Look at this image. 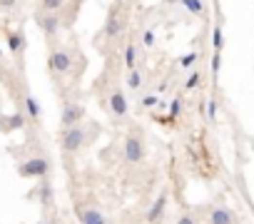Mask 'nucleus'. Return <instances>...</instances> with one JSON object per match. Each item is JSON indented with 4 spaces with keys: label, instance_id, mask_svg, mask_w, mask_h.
<instances>
[{
    "label": "nucleus",
    "instance_id": "f257e3e1",
    "mask_svg": "<svg viewBox=\"0 0 254 224\" xmlns=\"http://www.w3.org/2000/svg\"><path fill=\"white\" fill-rule=\"evenodd\" d=\"M85 142H88V130H85V125H75V127L62 130V137H60L62 152L75 154V152H80L85 147Z\"/></svg>",
    "mask_w": 254,
    "mask_h": 224
},
{
    "label": "nucleus",
    "instance_id": "f03ea898",
    "mask_svg": "<svg viewBox=\"0 0 254 224\" xmlns=\"http://www.w3.org/2000/svg\"><path fill=\"white\" fill-rule=\"evenodd\" d=\"M147 154V147H145V140L140 137L137 132H130L125 137V162L130 165H140Z\"/></svg>",
    "mask_w": 254,
    "mask_h": 224
},
{
    "label": "nucleus",
    "instance_id": "7ed1b4c3",
    "mask_svg": "<svg viewBox=\"0 0 254 224\" xmlns=\"http://www.w3.org/2000/svg\"><path fill=\"white\" fill-rule=\"evenodd\" d=\"M48 172H50V162L45 160V157H30V160H25L23 165L18 167V174L28 177V179H40V177H45Z\"/></svg>",
    "mask_w": 254,
    "mask_h": 224
},
{
    "label": "nucleus",
    "instance_id": "20e7f679",
    "mask_svg": "<svg viewBox=\"0 0 254 224\" xmlns=\"http://www.w3.org/2000/svg\"><path fill=\"white\" fill-rule=\"evenodd\" d=\"M48 65H50V70H53L55 75H68L70 67H73V55H70L65 48H55V50L50 53Z\"/></svg>",
    "mask_w": 254,
    "mask_h": 224
},
{
    "label": "nucleus",
    "instance_id": "39448f33",
    "mask_svg": "<svg viewBox=\"0 0 254 224\" xmlns=\"http://www.w3.org/2000/svg\"><path fill=\"white\" fill-rule=\"evenodd\" d=\"M82 117H85V107L80 102H65L62 115H60V125H62V130H68V127L82 125Z\"/></svg>",
    "mask_w": 254,
    "mask_h": 224
},
{
    "label": "nucleus",
    "instance_id": "423d86ee",
    "mask_svg": "<svg viewBox=\"0 0 254 224\" xmlns=\"http://www.w3.org/2000/svg\"><path fill=\"white\" fill-rule=\"evenodd\" d=\"M108 107H110V112H112L117 120H122L127 112H130V102H127V97H125L122 90H112L110 97H108Z\"/></svg>",
    "mask_w": 254,
    "mask_h": 224
},
{
    "label": "nucleus",
    "instance_id": "0eeeda50",
    "mask_svg": "<svg viewBox=\"0 0 254 224\" xmlns=\"http://www.w3.org/2000/svg\"><path fill=\"white\" fill-rule=\"evenodd\" d=\"M207 222L209 224H235V214H232V209L224 207V205H215L207 212Z\"/></svg>",
    "mask_w": 254,
    "mask_h": 224
},
{
    "label": "nucleus",
    "instance_id": "6e6552de",
    "mask_svg": "<svg viewBox=\"0 0 254 224\" xmlns=\"http://www.w3.org/2000/svg\"><path fill=\"white\" fill-rule=\"evenodd\" d=\"M77 217L82 224H108V219L97 207H77Z\"/></svg>",
    "mask_w": 254,
    "mask_h": 224
},
{
    "label": "nucleus",
    "instance_id": "1a4fd4ad",
    "mask_svg": "<svg viewBox=\"0 0 254 224\" xmlns=\"http://www.w3.org/2000/svg\"><path fill=\"white\" fill-rule=\"evenodd\" d=\"M37 25H40V30L45 33L48 37H53L60 30V18H57V13H45V15L37 18Z\"/></svg>",
    "mask_w": 254,
    "mask_h": 224
},
{
    "label": "nucleus",
    "instance_id": "9d476101",
    "mask_svg": "<svg viewBox=\"0 0 254 224\" xmlns=\"http://www.w3.org/2000/svg\"><path fill=\"white\" fill-rule=\"evenodd\" d=\"M164 207H167V194L162 192V194L152 202L150 212H147V224H157V222L162 219V214H164Z\"/></svg>",
    "mask_w": 254,
    "mask_h": 224
},
{
    "label": "nucleus",
    "instance_id": "9b49d317",
    "mask_svg": "<svg viewBox=\"0 0 254 224\" xmlns=\"http://www.w3.org/2000/svg\"><path fill=\"white\" fill-rule=\"evenodd\" d=\"M122 30H125V20L112 13V15L108 18V25H105V35H108V37H117Z\"/></svg>",
    "mask_w": 254,
    "mask_h": 224
},
{
    "label": "nucleus",
    "instance_id": "f8f14e48",
    "mask_svg": "<svg viewBox=\"0 0 254 224\" xmlns=\"http://www.w3.org/2000/svg\"><path fill=\"white\" fill-rule=\"evenodd\" d=\"M8 48H10V53H23V48H25V37H23V33H8Z\"/></svg>",
    "mask_w": 254,
    "mask_h": 224
},
{
    "label": "nucleus",
    "instance_id": "ddd939ff",
    "mask_svg": "<svg viewBox=\"0 0 254 224\" xmlns=\"http://www.w3.org/2000/svg\"><path fill=\"white\" fill-rule=\"evenodd\" d=\"M180 3L184 5V10L189 15H204V0H180Z\"/></svg>",
    "mask_w": 254,
    "mask_h": 224
},
{
    "label": "nucleus",
    "instance_id": "4468645a",
    "mask_svg": "<svg viewBox=\"0 0 254 224\" xmlns=\"http://www.w3.org/2000/svg\"><path fill=\"white\" fill-rule=\"evenodd\" d=\"M212 48H215V53H222V48H224V30H222V25H217L215 30H212Z\"/></svg>",
    "mask_w": 254,
    "mask_h": 224
},
{
    "label": "nucleus",
    "instance_id": "2eb2a0df",
    "mask_svg": "<svg viewBox=\"0 0 254 224\" xmlns=\"http://www.w3.org/2000/svg\"><path fill=\"white\" fill-rule=\"evenodd\" d=\"M25 110H28V117L30 120H40V105H37V100L33 95L25 97Z\"/></svg>",
    "mask_w": 254,
    "mask_h": 224
},
{
    "label": "nucleus",
    "instance_id": "dca6fc26",
    "mask_svg": "<svg viewBox=\"0 0 254 224\" xmlns=\"http://www.w3.org/2000/svg\"><path fill=\"white\" fill-rule=\"evenodd\" d=\"M127 87H130V90H140L142 87V73L137 70V67H135V70H127Z\"/></svg>",
    "mask_w": 254,
    "mask_h": 224
},
{
    "label": "nucleus",
    "instance_id": "f3484780",
    "mask_svg": "<svg viewBox=\"0 0 254 224\" xmlns=\"http://www.w3.org/2000/svg\"><path fill=\"white\" fill-rule=\"evenodd\" d=\"M125 65H127V70H135V42H130L125 48Z\"/></svg>",
    "mask_w": 254,
    "mask_h": 224
},
{
    "label": "nucleus",
    "instance_id": "a211bd4d",
    "mask_svg": "<svg viewBox=\"0 0 254 224\" xmlns=\"http://www.w3.org/2000/svg\"><path fill=\"white\" fill-rule=\"evenodd\" d=\"M62 5H65V0H42V10L45 13H57Z\"/></svg>",
    "mask_w": 254,
    "mask_h": 224
},
{
    "label": "nucleus",
    "instance_id": "6ab92c4d",
    "mask_svg": "<svg viewBox=\"0 0 254 224\" xmlns=\"http://www.w3.org/2000/svg\"><path fill=\"white\" fill-rule=\"evenodd\" d=\"M200 60V53H187L184 57H180V67H184V70H189L195 62Z\"/></svg>",
    "mask_w": 254,
    "mask_h": 224
},
{
    "label": "nucleus",
    "instance_id": "aec40b11",
    "mask_svg": "<svg viewBox=\"0 0 254 224\" xmlns=\"http://www.w3.org/2000/svg\"><path fill=\"white\" fill-rule=\"evenodd\" d=\"M200 82H202V73H200V70H195L192 75L187 77V82H184V90H195V87H200Z\"/></svg>",
    "mask_w": 254,
    "mask_h": 224
},
{
    "label": "nucleus",
    "instance_id": "412c9836",
    "mask_svg": "<svg viewBox=\"0 0 254 224\" xmlns=\"http://www.w3.org/2000/svg\"><path fill=\"white\" fill-rule=\"evenodd\" d=\"M145 110H152V107H160L162 102H160V97L157 95H147V97H142V102H140Z\"/></svg>",
    "mask_w": 254,
    "mask_h": 224
},
{
    "label": "nucleus",
    "instance_id": "4be33fe9",
    "mask_svg": "<svg viewBox=\"0 0 254 224\" xmlns=\"http://www.w3.org/2000/svg\"><path fill=\"white\" fill-rule=\"evenodd\" d=\"M209 70L215 73V75L222 70V53H215V55H212V60H209Z\"/></svg>",
    "mask_w": 254,
    "mask_h": 224
},
{
    "label": "nucleus",
    "instance_id": "5701e85b",
    "mask_svg": "<svg viewBox=\"0 0 254 224\" xmlns=\"http://www.w3.org/2000/svg\"><path fill=\"white\" fill-rule=\"evenodd\" d=\"M207 120L209 122H217V100H209L207 102Z\"/></svg>",
    "mask_w": 254,
    "mask_h": 224
},
{
    "label": "nucleus",
    "instance_id": "b1692460",
    "mask_svg": "<svg viewBox=\"0 0 254 224\" xmlns=\"http://www.w3.org/2000/svg\"><path fill=\"white\" fill-rule=\"evenodd\" d=\"M180 112H182V100H180V97H175L172 102H169V115H172V117H177Z\"/></svg>",
    "mask_w": 254,
    "mask_h": 224
},
{
    "label": "nucleus",
    "instance_id": "393cba45",
    "mask_svg": "<svg viewBox=\"0 0 254 224\" xmlns=\"http://www.w3.org/2000/svg\"><path fill=\"white\" fill-rule=\"evenodd\" d=\"M142 42H145V48H155V30H145Z\"/></svg>",
    "mask_w": 254,
    "mask_h": 224
},
{
    "label": "nucleus",
    "instance_id": "a878e982",
    "mask_svg": "<svg viewBox=\"0 0 254 224\" xmlns=\"http://www.w3.org/2000/svg\"><path fill=\"white\" fill-rule=\"evenodd\" d=\"M177 224H197V219H195V214H189V212H184L180 219H177Z\"/></svg>",
    "mask_w": 254,
    "mask_h": 224
},
{
    "label": "nucleus",
    "instance_id": "bb28decb",
    "mask_svg": "<svg viewBox=\"0 0 254 224\" xmlns=\"http://www.w3.org/2000/svg\"><path fill=\"white\" fill-rule=\"evenodd\" d=\"M23 122H25V120H23V115H13L8 127H23Z\"/></svg>",
    "mask_w": 254,
    "mask_h": 224
},
{
    "label": "nucleus",
    "instance_id": "cd10ccee",
    "mask_svg": "<svg viewBox=\"0 0 254 224\" xmlns=\"http://www.w3.org/2000/svg\"><path fill=\"white\" fill-rule=\"evenodd\" d=\"M15 5H18V0H0V8H5V10H10Z\"/></svg>",
    "mask_w": 254,
    "mask_h": 224
},
{
    "label": "nucleus",
    "instance_id": "c85d7f7f",
    "mask_svg": "<svg viewBox=\"0 0 254 224\" xmlns=\"http://www.w3.org/2000/svg\"><path fill=\"white\" fill-rule=\"evenodd\" d=\"M0 57H3V48H0Z\"/></svg>",
    "mask_w": 254,
    "mask_h": 224
},
{
    "label": "nucleus",
    "instance_id": "c756f323",
    "mask_svg": "<svg viewBox=\"0 0 254 224\" xmlns=\"http://www.w3.org/2000/svg\"><path fill=\"white\" fill-rule=\"evenodd\" d=\"M117 3H127V0H117Z\"/></svg>",
    "mask_w": 254,
    "mask_h": 224
},
{
    "label": "nucleus",
    "instance_id": "7c9ffc66",
    "mask_svg": "<svg viewBox=\"0 0 254 224\" xmlns=\"http://www.w3.org/2000/svg\"><path fill=\"white\" fill-rule=\"evenodd\" d=\"M37 224H45V222H37Z\"/></svg>",
    "mask_w": 254,
    "mask_h": 224
}]
</instances>
